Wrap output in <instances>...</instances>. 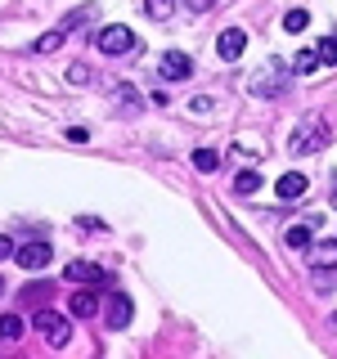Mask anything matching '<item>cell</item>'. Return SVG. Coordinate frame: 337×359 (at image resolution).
Wrapping results in <instances>:
<instances>
[{
	"label": "cell",
	"instance_id": "16",
	"mask_svg": "<svg viewBox=\"0 0 337 359\" xmlns=\"http://www.w3.org/2000/svg\"><path fill=\"white\" fill-rule=\"evenodd\" d=\"M247 90H252V95H284V81H275V76H252Z\"/></svg>",
	"mask_w": 337,
	"mask_h": 359
},
{
	"label": "cell",
	"instance_id": "15",
	"mask_svg": "<svg viewBox=\"0 0 337 359\" xmlns=\"http://www.w3.org/2000/svg\"><path fill=\"white\" fill-rule=\"evenodd\" d=\"M306 256H310V265H333V261H337V238H333V243H319V247H310Z\"/></svg>",
	"mask_w": 337,
	"mask_h": 359
},
{
	"label": "cell",
	"instance_id": "18",
	"mask_svg": "<svg viewBox=\"0 0 337 359\" xmlns=\"http://www.w3.org/2000/svg\"><path fill=\"white\" fill-rule=\"evenodd\" d=\"M315 67H319V50H301L297 59H292V72H301V76L315 72Z\"/></svg>",
	"mask_w": 337,
	"mask_h": 359
},
{
	"label": "cell",
	"instance_id": "12",
	"mask_svg": "<svg viewBox=\"0 0 337 359\" xmlns=\"http://www.w3.org/2000/svg\"><path fill=\"white\" fill-rule=\"evenodd\" d=\"M22 332H27V323H22V314H0V341H9V346H14Z\"/></svg>",
	"mask_w": 337,
	"mask_h": 359
},
{
	"label": "cell",
	"instance_id": "4",
	"mask_svg": "<svg viewBox=\"0 0 337 359\" xmlns=\"http://www.w3.org/2000/svg\"><path fill=\"white\" fill-rule=\"evenodd\" d=\"M63 278L67 283H95V287H112V274L108 269H99V265H90V261H72L63 269Z\"/></svg>",
	"mask_w": 337,
	"mask_h": 359
},
{
	"label": "cell",
	"instance_id": "19",
	"mask_svg": "<svg viewBox=\"0 0 337 359\" xmlns=\"http://www.w3.org/2000/svg\"><path fill=\"white\" fill-rule=\"evenodd\" d=\"M59 45H63V27H54V32H45V36L32 45V50H37V54H54Z\"/></svg>",
	"mask_w": 337,
	"mask_h": 359
},
{
	"label": "cell",
	"instance_id": "22",
	"mask_svg": "<svg viewBox=\"0 0 337 359\" xmlns=\"http://www.w3.org/2000/svg\"><path fill=\"white\" fill-rule=\"evenodd\" d=\"M284 27L288 32H306L310 27V14H306V9H288V14H284Z\"/></svg>",
	"mask_w": 337,
	"mask_h": 359
},
{
	"label": "cell",
	"instance_id": "20",
	"mask_svg": "<svg viewBox=\"0 0 337 359\" xmlns=\"http://www.w3.org/2000/svg\"><path fill=\"white\" fill-rule=\"evenodd\" d=\"M194 166H198V171H207V175H211V171L220 166V153H216V149H198V153H194Z\"/></svg>",
	"mask_w": 337,
	"mask_h": 359
},
{
	"label": "cell",
	"instance_id": "3",
	"mask_svg": "<svg viewBox=\"0 0 337 359\" xmlns=\"http://www.w3.org/2000/svg\"><path fill=\"white\" fill-rule=\"evenodd\" d=\"M32 323H37V332H41L50 346H54V351L72 341V323H67L59 310H37V319H32Z\"/></svg>",
	"mask_w": 337,
	"mask_h": 359
},
{
	"label": "cell",
	"instance_id": "21",
	"mask_svg": "<svg viewBox=\"0 0 337 359\" xmlns=\"http://www.w3.org/2000/svg\"><path fill=\"white\" fill-rule=\"evenodd\" d=\"M234 189H239V194H256V189H261V175H256V171H239V175H234Z\"/></svg>",
	"mask_w": 337,
	"mask_h": 359
},
{
	"label": "cell",
	"instance_id": "13",
	"mask_svg": "<svg viewBox=\"0 0 337 359\" xmlns=\"http://www.w3.org/2000/svg\"><path fill=\"white\" fill-rule=\"evenodd\" d=\"M95 14H99L95 5H81V9H72V14H67L59 27H63V32H72V27H90V22H95Z\"/></svg>",
	"mask_w": 337,
	"mask_h": 359
},
{
	"label": "cell",
	"instance_id": "17",
	"mask_svg": "<svg viewBox=\"0 0 337 359\" xmlns=\"http://www.w3.org/2000/svg\"><path fill=\"white\" fill-rule=\"evenodd\" d=\"M171 0H144V14H149L153 22H166V18H171Z\"/></svg>",
	"mask_w": 337,
	"mask_h": 359
},
{
	"label": "cell",
	"instance_id": "29",
	"mask_svg": "<svg viewBox=\"0 0 337 359\" xmlns=\"http://www.w3.org/2000/svg\"><path fill=\"white\" fill-rule=\"evenodd\" d=\"M333 323H337V314H333Z\"/></svg>",
	"mask_w": 337,
	"mask_h": 359
},
{
	"label": "cell",
	"instance_id": "10",
	"mask_svg": "<svg viewBox=\"0 0 337 359\" xmlns=\"http://www.w3.org/2000/svg\"><path fill=\"white\" fill-rule=\"evenodd\" d=\"M284 243L292 247V252H310L315 247V220L310 224H292V229L284 233Z\"/></svg>",
	"mask_w": 337,
	"mask_h": 359
},
{
	"label": "cell",
	"instance_id": "28",
	"mask_svg": "<svg viewBox=\"0 0 337 359\" xmlns=\"http://www.w3.org/2000/svg\"><path fill=\"white\" fill-rule=\"evenodd\" d=\"M5 287H9V283H5V278H0V297H5Z\"/></svg>",
	"mask_w": 337,
	"mask_h": 359
},
{
	"label": "cell",
	"instance_id": "6",
	"mask_svg": "<svg viewBox=\"0 0 337 359\" xmlns=\"http://www.w3.org/2000/svg\"><path fill=\"white\" fill-rule=\"evenodd\" d=\"M157 67H162V76H166V81H185V76H194V59H189L185 50H166Z\"/></svg>",
	"mask_w": 337,
	"mask_h": 359
},
{
	"label": "cell",
	"instance_id": "27",
	"mask_svg": "<svg viewBox=\"0 0 337 359\" xmlns=\"http://www.w3.org/2000/svg\"><path fill=\"white\" fill-rule=\"evenodd\" d=\"M14 252H18V247H14V238H0V261H9Z\"/></svg>",
	"mask_w": 337,
	"mask_h": 359
},
{
	"label": "cell",
	"instance_id": "24",
	"mask_svg": "<svg viewBox=\"0 0 337 359\" xmlns=\"http://www.w3.org/2000/svg\"><path fill=\"white\" fill-rule=\"evenodd\" d=\"M67 81H72V86H90V67L86 63H72V67H67Z\"/></svg>",
	"mask_w": 337,
	"mask_h": 359
},
{
	"label": "cell",
	"instance_id": "23",
	"mask_svg": "<svg viewBox=\"0 0 337 359\" xmlns=\"http://www.w3.org/2000/svg\"><path fill=\"white\" fill-rule=\"evenodd\" d=\"M319 63H337V32L319 41Z\"/></svg>",
	"mask_w": 337,
	"mask_h": 359
},
{
	"label": "cell",
	"instance_id": "5",
	"mask_svg": "<svg viewBox=\"0 0 337 359\" xmlns=\"http://www.w3.org/2000/svg\"><path fill=\"white\" fill-rule=\"evenodd\" d=\"M104 314H108V328H131V319H135V306H131V297L126 292H108V306H104Z\"/></svg>",
	"mask_w": 337,
	"mask_h": 359
},
{
	"label": "cell",
	"instance_id": "2",
	"mask_svg": "<svg viewBox=\"0 0 337 359\" xmlns=\"http://www.w3.org/2000/svg\"><path fill=\"white\" fill-rule=\"evenodd\" d=\"M324 144H329V121L324 117H306L292 130V153H319Z\"/></svg>",
	"mask_w": 337,
	"mask_h": 359
},
{
	"label": "cell",
	"instance_id": "14",
	"mask_svg": "<svg viewBox=\"0 0 337 359\" xmlns=\"http://www.w3.org/2000/svg\"><path fill=\"white\" fill-rule=\"evenodd\" d=\"M112 104L121 112H140V95H135V86H117L112 90Z\"/></svg>",
	"mask_w": 337,
	"mask_h": 359
},
{
	"label": "cell",
	"instance_id": "7",
	"mask_svg": "<svg viewBox=\"0 0 337 359\" xmlns=\"http://www.w3.org/2000/svg\"><path fill=\"white\" fill-rule=\"evenodd\" d=\"M50 243H27V247H18V252H14V261L22 265V269H32V274H37V269H45V265H50Z\"/></svg>",
	"mask_w": 337,
	"mask_h": 359
},
{
	"label": "cell",
	"instance_id": "9",
	"mask_svg": "<svg viewBox=\"0 0 337 359\" xmlns=\"http://www.w3.org/2000/svg\"><path fill=\"white\" fill-rule=\"evenodd\" d=\"M306 189H310V180L301 175V171H288V175H279V184H275V194L292 202V198H306Z\"/></svg>",
	"mask_w": 337,
	"mask_h": 359
},
{
	"label": "cell",
	"instance_id": "11",
	"mask_svg": "<svg viewBox=\"0 0 337 359\" xmlns=\"http://www.w3.org/2000/svg\"><path fill=\"white\" fill-rule=\"evenodd\" d=\"M90 314H99V292H77L72 297V319H90Z\"/></svg>",
	"mask_w": 337,
	"mask_h": 359
},
{
	"label": "cell",
	"instance_id": "1",
	"mask_svg": "<svg viewBox=\"0 0 337 359\" xmlns=\"http://www.w3.org/2000/svg\"><path fill=\"white\" fill-rule=\"evenodd\" d=\"M95 45H99V54H108V59H121V54H135V50H140V36L117 22V27H104V32H99Z\"/></svg>",
	"mask_w": 337,
	"mask_h": 359
},
{
	"label": "cell",
	"instance_id": "25",
	"mask_svg": "<svg viewBox=\"0 0 337 359\" xmlns=\"http://www.w3.org/2000/svg\"><path fill=\"white\" fill-rule=\"evenodd\" d=\"M211 5H216V0H185V9H189V14H207Z\"/></svg>",
	"mask_w": 337,
	"mask_h": 359
},
{
	"label": "cell",
	"instance_id": "26",
	"mask_svg": "<svg viewBox=\"0 0 337 359\" xmlns=\"http://www.w3.org/2000/svg\"><path fill=\"white\" fill-rule=\"evenodd\" d=\"M189 108H194V112H211V99L198 95V99H189Z\"/></svg>",
	"mask_w": 337,
	"mask_h": 359
},
{
	"label": "cell",
	"instance_id": "8",
	"mask_svg": "<svg viewBox=\"0 0 337 359\" xmlns=\"http://www.w3.org/2000/svg\"><path fill=\"white\" fill-rule=\"evenodd\" d=\"M243 50H247V32H243V27H225L220 36H216V54H220V59L234 63Z\"/></svg>",
	"mask_w": 337,
	"mask_h": 359
}]
</instances>
